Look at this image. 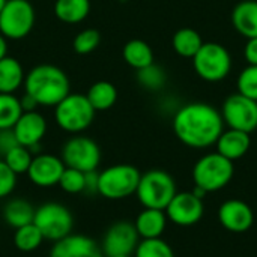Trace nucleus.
I'll return each mask as SVG.
<instances>
[{
  "label": "nucleus",
  "instance_id": "nucleus-27",
  "mask_svg": "<svg viewBox=\"0 0 257 257\" xmlns=\"http://www.w3.org/2000/svg\"><path fill=\"white\" fill-rule=\"evenodd\" d=\"M44 241L45 239H44L41 230L33 223L15 229L14 245H15L17 250H20L23 253H32V251L38 250Z\"/></svg>",
  "mask_w": 257,
  "mask_h": 257
},
{
  "label": "nucleus",
  "instance_id": "nucleus-19",
  "mask_svg": "<svg viewBox=\"0 0 257 257\" xmlns=\"http://www.w3.org/2000/svg\"><path fill=\"white\" fill-rule=\"evenodd\" d=\"M167 215L161 209H149L145 208L136 218L134 226L142 239H154L161 238L167 226Z\"/></svg>",
  "mask_w": 257,
  "mask_h": 257
},
{
  "label": "nucleus",
  "instance_id": "nucleus-28",
  "mask_svg": "<svg viewBox=\"0 0 257 257\" xmlns=\"http://www.w3.org/2000/svg\"><path fill=\"white\" fill-rule=\"evenodd\" d=\"M23 114L20 98L14 93H0V130H11Z\"/></svg>",
  "mask_w": 257,
  "mask_h": 257
},
{
  "label": "nucleus",
  "instance_id": "nucleus-33",
  "mask_svg": "<svg viewBox=\"0 0 257 257\" xmlns=\"http://www.w3.org/2000/svg\"><path fill=\"white\" fill-rule=\"evenodd\" d=\"M57 185L68 194L84 193V172H80V170L71 169V167H65Z\"/></svg>",
  "mask_w": 257,
  "mask_h": 257
},
{
  "label": "nucleus",
  "instance_id": "nucleus-24",
  "mask_svg": "<svg viewBox=\"0 0 257 257\" xmlns=\"http://www.w3.org/2000/svg\"><path fill=\"white\" fill-rule=\"evenodd\" d=\"M122 56L126 65L136 71L143 69L154 63V51L143 39H131L122 48Z\"/></svg>",
  "mask_w": 257,
  "mask_h": 257
},
{
  "label": "nucleus",
  "instance_id": "nucleus-41",
  "mask_svg": "<svg viewBox=\"0 0 257 257\" xmlns=\"http://www.w3.org/2000/svg\"><path fill=\"white\" fill-rule=\"evenodd\" d=\"M116 257H133V256H116Z\"/></svg>",
  "mask_w": 257,
  "mask_h": 257
},
{
  "label": "nucleus",
  "instance_id": "nucleus-35",
  "mask_svg": "<svg viewBox=\"0 0 257 257\" xmlns=\"http://www.w3.org/2000/svg\"><path fill=\"white\" fill-rule=\"evenodd\" d=\"M15 187H17V175L0 158V199L11 196Z\"/></svg>",
  "mask_w": 257,
  "mask_h": 257
},
{
  "label": "nucleus",
  "instance_id": "nucleus-21",
  "mask_svg": "<svg viewBox=\"0 0 257 257\" xmlns=\"http://www.w3.org/2000/svg\"><path fill=\"white\" fill-rule=\"evenodd\" d=\"M35 211L36 208L29 200L23 197H14L9 199L3 206V220L9 227L18 229L33 223Z\"/></svg>",
  "mask_w": 257,
  "mask_h": 257
},
{
  "label": "nucleus",
  "instance_id": "nucleus-23",
  "mask_svg": "<svg viewBox=\"0 0 257 257\" xmlns=\"http://www.w3.org/2000/svg\"><path fill=\"white\" fill-rule=\"evenodd\" d=\"M54 15L65 24H78L90 14V0H56Z\"/></svg>",
  "mask_w": 257,
  "mask_h": 257
},
{
  "label": "nucleus",
  "instance_id": "nucleus-12",
  "mask_svg": "<svg viewBox=\"0 0 257 257\" xmlns=\"http://www.w3.org/2000/svg\"><path fill=\"white\" fill-rule=\"evenodd\" d=\"M139 239L134 223L126 220L116 221L104 233L101 250L105 257L133 256L140 242Z\"/></svg>",
  "mask_w": 257,
  "mask_h": 257
},
{
  "label": "nucleus",
  "instance_id": "nucleus-7",
  "mask_svg": "<svg viewBox=\"0 0 257 257\" xmlns=\"http://www.w3.org/2000/svg\"><path fill=\"white\" fill-rule=\"evenodd\" d=\"M193 68L202 80L217 83L230 74L232 57L224 45L218 42H203L193 57Z\"/></svg>",
  "mask_w": 257,
  "mask_h": 257
},
{
  "label": "nucleus",
  "instance_id": "nucleus-6",
  "mask_svg": "<svg viewBox=\"0 0 257 257\" xmlns=\"http://www.w3.org/2000/svg\"><path fill=\"white\" fill-rule=\"evenodd\" d=\"M142 173L131 164H114L98 173V194L108 200H122L136 194Z\"/></svg>",
  "mask_w": 257,
  "mask_h": 257
},
{
  "label": "nucleus",
  "instance_id": "nucleus-34",
  "mask_svg": "<svg viewBox=\"0 0 257 257\" xmlns=\"http://www.w3.org/2000/svg\"><path fill=\"white\" fill-rule=\"evenodd\" d=\"M238 93L257 101V65H248L239 72Z\"/></svg>",
  "mask_w": 257,
  "mask_h": 257
},
{
  "label": "nucleus",
  "instance_id": "nucleus-8",
  "mask_svg": "<svg viewBox=\"0 0 257 257\" xmlns=\"http://www.w3.org/2000/svg\"><path fill=\"white\" fill-rule=\"evenodd\" d=\"M33 224L41 230L44 239L56 242L72 233L74 217L65 205L47 202L36 208Z\"/></svg>",
  "mask_w": 257,
  "mask_h": 257
},
{
  "label": "nucleus",
  "instance_id": "nucleus-31",
  "mask_svg": "<svg viewBox=\"0 0 257 257\" xmlns=\"http://www.w3.org/2000/svg\"><path fill=\"white\" fill-rule=\"evenodd\" d=\"M134 257H175V251L161 238L142 239L134 251Z\"/></svg>",
  "mask_w": 257,
  "mask_h": 257
},
{
  "label": "nucleus",
  "instance_id": "nucleus-20",
  "mask_svg": "<svg viewBox=\"0 0 257 257\" xmlns=\"http://www.w3.org/2000/svg\"><path fill=\"white\" fill-rule=\"evenodd\" d=\"M232 24L244 38H257V0H242L232 11Z\"/></svg>",
  "mask_w": 257,
  "mask_h": 257
},
{
  "label": "nucleus",
  "instance_id": "nucleus-36",
  "mask_svg": "<svg viewBox=\"0 0 257 257\" xmlns=\"http://www.w3.org/2000/svg\"><path fill=\"white\" fill-rule=\"evenodd\" d=\"M18 145L15 134L11 130H0V158H3L12 148Z\"/></svg>",
  "mask_w": 257,
  "mask_h": 257
},
{
  "label": "nucleus",
  "instance_id": "nucleus-25",
  "mask_svg": "<svg viewBox=\"0 0 257 257\" xmlns=\"http://www.w3.org/2000/svg\"><path fill=\"white\" fill-rule=\"evenodd\" d=\"M86 98L89 99V102L95 111H105V110H110L116 104L117 89L110 81H105V80L95 81L89 87Z\"/></svg>",
  "mask_w": 257,
  "mask_h": 257
},
{
  "label": "nucleus",
  "instance_id": "nucleus-40",
  "mask_svg": "<svg viewBox=\"0 0 257 257\" xmlns=\"http://www.w3.org/2000/svg\"><path fill=\"white\" fill-rule=\"evenodd\" d=\"M6 2H8V0H0V12L3 11V8H5V5H6Z\"/></svg>",
  "mask_w": 257,
  "mask_h": 257
},
{
  "label": "nucleus",
  "instance_id": "nucleus-5",
  "mask_svg": "<svg viewBox=\"0 0 257 257\" xmlns=\"http://www.w3.org/2000/svg\"><path fill=\"white\" fill-rule=\"evenodd\" d=\"M96 111L83 93H69L54 107V120L57 126L69 134H80L86 131Z\"/></svg>",
  "mask_w": 257,
  "mask_h": 257
},
{
  "label": "nucleus",
  "instance_id": "nucleus-39",
  "mask_svg": "<svg viewBox=\"0 0 257 257\" xmlns=\"http://www.w3.org/2000/svg\"><path fill=\"white\" fill-rule=\"evenodd\" d=\"M8 56V39L0 33V60Z\"/></svg>",
  "mask_w": 257,
  "mask_h": 257
},
{
  "label": "nucleus",
  "instance_id": "nucleus-1",
  "mask_svg": "<svg viewBox=\"0 0 257 257\" xmlns=\"http://www.w3.org/2000/svg\"><path fill=\"white\" fill-rule=\"evenodd\" d=\"M173 131L181 143L193 149H206L224 131L221 113L205 102L182 105L173 117Z\"/></svg>",
  "mask_w": 257,
  "mask_h": 257
},
{
  "label": "nucleus",
  "instance_id": "nucleus-30",
  "mask_svg": "<svg viewBox=\"0 0 257 257\" xmlns=\"http://www.w3.org/2000/svg\"><path fill=\"white\" fill-rule=\"evenodd\" d=\"M167 75L164 69L155 63L137 71V81L142 87L148 90H160L164 87Z\"/></svg>",
  "mask_w": 257,
  "mask_h": 257
},
{
  "label": "nucleus",
  "instance_id": "nucleus-16",
  "mask_svg": "<svg viewBox=\"0 0 257 257\" xmlns=\"http://www.w3.org/2000/svg\"><path fill=\"white\" fill-rule=\"evenodd\" d=\"M12 131L15 134L18 145L32 149L35 146H39L41 140L47 134V120L36 110L23 111V114L14 125Z\"/></svg>",
  "mask_w": 257,
  "mask_h": 257
},
{
  "label": "nucleus",
  "instance_id": "nucleus-22",
  "mask_svg": "<svg viewBox=\"0 0 257 257\" xmlns=\"http://www.w3.org/2000/svg\"><path fill=\"white\" fill-rule=\"evenodd\" d=\"M26 72L18 59L5 56L0 60V93H15L24 84Z\"/></svg>",
  "mask_w": 257,
  "mask_h": 257
},
{
  "label": "nucleus",
  "instance_id": "nucleus-9",
  "mask_svg": "<svg viewBox=\"0 0 257 257\" xmlns=\"http://www.w3.org/2000/svg\"><path fill=\"white\" fill-rule=\"evenodd\" d=\"M36 12L29 0H8L0 12V33L6 39H24L35 26Z\"/></svg>",
  "mask_w": 257,
  "mask_h": 257
},
{
  "label": "nucleus",
  "instance_id": "nucleus-18",
  "mask_svg": "<svg viewBox=\"0 0 257 257\" xmlns=\"http://www.w3.org/2000/svg\"><path fill=\"white\" fill-rule=\"evenodd\" d=\"M215 146L220 155L235 163L236 160H241L250 151L251 139L248 133L229 128L220 134L218 140L215 142Z\"/></svg>",
  "mask_w": 257,
  "mask_h": 257
},
{
  "label": "nucleus",
  "instance_id": "nucleus-37",
  "mask_svg": "<svg viewBox=\"0 0 257 257\" xmlns=\"http://www.w3.org/2000/svg\"><path fill=\"white\" fill-rule=\"evenodd\" d=\"M98 173L96 170L84 173V193L98 194Z\"/></svg>",
  "mask_w": 257,
  "mask_h": 257
},
{
  "label": "nucleus",
  "instance_id": "nucleus-2",
  "mask_svg": "<svg viewBox=\"0 0 257 257\" xmlns=\"http://www.w3.org/2000/svg\"><path fill=\"white\" fill-rule=\"evenodd\" d=\"M23 86L24 93H27L38 107H56L71 93V83L66 72L50 63L33 66L26 74Z\"/></svg>",
  "mask_w": 257,
  "mask_h": 257
},
{
  "label": "nucleus",
  "instance_id": "nucleus-32",
  "mask_svg": "<svg viewBox=\"0 0 257 257\" xmlns=\"http://www.w3.org/2000/svg\"><path fill=\"white\" fill-rule=\"evenodd\" d=\"M99 44H101V33L96 29L89 27L75 35L72 47L77 54L86 56V54L93 53L99 47Z\"/></svg>",
  "mask_w": 257,
  "mask_h": 257
},
{
  "label": "nucleus",
  "instance_id": "nucleus-4",
  "mask_svg": "<svg viewBox=\"0 0 257 257\" xmlns=\"http://www.w3.org/2000/svg\"><path fill=\"white\" fill-rule=\"evenodd\" d=\"M176 182L170 173L154 169L142 173L136 196L143 208L164 211L176 194Z\"/></svg>",
  "mask_w": 257,
  "mask_h": 257
},
{
  "label": "nucleus",
  "instance_id": "nucleus-29",
  "mask_svg": "<svg viewBox=\"0 0 257 257\" xmlns=\"http://www.w3.org/2000/svg\"><path fill=\"white\" fill-rule=\"evenodd\" d=\"M8 167L18 176V175H24L27 173L29 167H30V163L33 160V154L30 152L29 148L26 146H21V145H17L15 148H12L3 158H2Z\"/></svg>",
  "mask_w": 257,
  "mask_h": 257
},
{
  "label": "nucleus",
  "instance_id": "nucleus-26",
  "mask_svg": "<svg viewBox=\"0 0 257 257\" xmlns=\"http://www.w3.org/2000/svg\"><path fill=\"white\" fill-rule=\"evenodd\" d=\"M202 45H203V39L200 33L191 27L179 29L178 32H175L172 38V47L175 53L185 59H193Z\"/></svg>",
  "mask_w": 257,
  "mask_h": 257
},
{
  "label": "nucleus",
  "instance_id": "nucleus-15",
  "mask_svg": "<svg viewBox=\"0 0 257 257\" xmlns=\"http://www.w3.org/2000/svg\"><path fill=\"white\" fill-rule=\"evenodd\" d=\"M220 224L232 233H244L254 223V212L248 203L239 199H230L218 208Z\"/></svg>",
  "mask_w": 257,
  "mask_h": 257
},
{
  "label": "nucleus",
  "instance_id": "nucleus-13",
  "mask_svg": "<svg viewBox=\"0 0 257 257\" xmlns=\"http://www.w3.org/2000/svg\"><path fill=\"white\" fill-rule=\"evenodd\" d=\"M164 212L167 215V220L173 224L181 227H190L202 220L205 214V205L203 200L196 197L191 191L176 193L164 209Z\"/></svg>",
  "mask_w": 257,
  "mask_h": 257
},
{
  "label": "nucleus",
  "instance_id": "nucleus-17",
  "mask_svg": "<svg viewBox=\"0 0 257 257\" xmlns=\"http://www.w3.org/2000/svg\"><path fill=\"white\" fill-rule=\"evenodd\" d=\"M50 257H105L101 245L95 239L86 235H68L60 241H56L51 247Z\"/></svg>",
  "mask_w": 257,
  "mask_h": 257
},
{
  "label": "nucleus",
  "instance_id": "nucleus-3",
  "mask_svg": "<svg viewBox=\"0 0 257 257\" xmlns=\"http://www.w3.org/2000/svg\"><path fill=\"white\" fill-rule=\"evenodd\" d=\"M235 175L233 161L224 158L217 151L199 158L193 167V181L196 187L206 193H215L227 187Z\"/></svg>",
  "mask_w": 257,
  "mask_h": 257
},
{
  "label": "nucleus",
  "instance_id": "nucleus-38",
  "mask_svg": "<svg viewBox=\"0 0 257 257\" xmlns=\"http://www.w3.org/2000/svg\"><path fill=\"white\" fill-rule=\"evenodd\" d=\"M244 57L248 65H257V38H250L244 47Z\"/></svg>",
  "mask_w": 257,
  "mask_h": 257
},
{
  "label": "nucleus",
  "instance_id": "nucleus-11",
  "mask_svg": "<svg viewBox=\"0 0 257 257\" xmlns=\"http://www.w3.org/2000/svg\"><path fill=\"white\" fill-rule=\"evenodd\" d=\"M220 113L224 125L232 130H239L250 134L257 128V101L238 92L224 99Z\"/></svg>",
  "mask_w": 257,
  "mask_h": 257
},
{
  "label": "nucleus",
  "instance_id": "nucleus-10",
  "mask_svg": "<svg viewBox=\"0 0 257 257\" xmlns=\"http://www.w3.org/2000/svg\"><path fill=\"white\" fill-rule=\"evenodd\" d=\"M60 158L65 167L77 169L86 173L98 169L101 163V149L93 139L74 134L62 146Z\"/></svg>",
  "mask_w": 257,
  "mask_h": 257
},
{
  "label": "nucleus",
  "instance_id": "nucleus-14",
  "mask_svg": "<svg viewBox=\"0 0 257 257\" xmlns=\"http://www.w3.org/2000/svg\"><path fill=\"white\" fill-rule=\"evenodd\" d=\"M65 170V164L60 157L53 154H36L27 170L30 182L41 188H51L59 184Z\"/></svg>",
  "mask_w": 257,
  "mask_h": 257
}]
</instances>
